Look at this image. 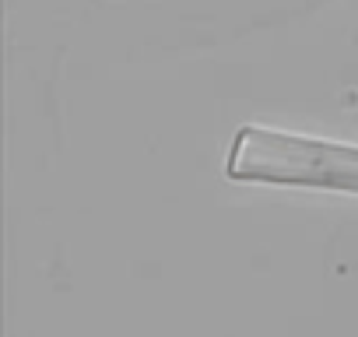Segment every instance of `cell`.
I'll return each instance as SVG.
<instances>
[{
  "label": "cell",
  "mask_w": 358,
  "mask_h": 337,
  "mask_svg": "<svg viewBox=\"0 0 358 337\" xmlns=\"http://www.w3.org/2000/svg\"><path fill=\"white\" fill-rule=\"evenodd\" d=\"M225 176L239 183L358 194V148L271 127H243L232 137Z\"/></svg>",
  "instance_id": "1"
}]
</instances>
